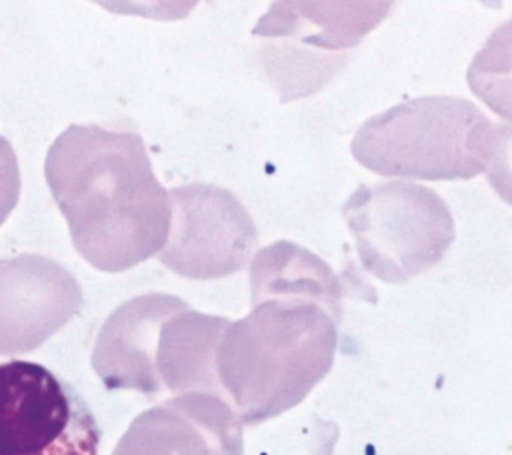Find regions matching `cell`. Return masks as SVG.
Here are the masks:
<instances>
[{
  "label": "cell",
  "instance_id": "1",
  "mask_svg": "<svg viewBox=\"0 0 512 455\" xmlns=\"http://www.w3.org/2000/svg\"><path fill=\"white\" fill-rule=\"evenodd\" d=\"M44 173L76 251L122 273L154 257L170 233V194L132 131L71 125L48 150Z\"/></svg>",
  "mask_w": 512,
  "mask_h": 455
},
{
  "label": "cell",
  "instance_id": "10",
  "mask_svg": "<svg viewBox=\"0 0 512 455\" xmlns=\"http://www.w3.org/2000/svg\"><path fill=\"white\" fill-rule=\"evenodd\" d=\"M184 303L168 294H146L118 307L96 339L92 366L108 390L163 394L155 354L163 322Z\"/></svg>",
  "mask_w": 512,
  "mask_h": 455
},
{
  "label": "cell",
  "instance_id": "7",
  "mask_svg": "<svg viewBox=\"0 0 512 455\" xmlns=\"http://www.w3.org/2000/svg\"><path fill=\"white\" fill-rule=\"evenodd\" d=\"M171 223L159 261L188 279L210 281L242 271L251 259L258 230L231 191L210 183L175 187Z\"/></svg>",
  "mask_w": 512,
  "mask_h": 455
},
{
  "label": "cell",
  "instance_id": "9",
  "mask_svg": "<svg viewBox=\"0 0 512 455\" xmlns=\"http://www.w3.org/2000/svg\"><path fill=\"white\" fill-rule=\"evenodd\" d=\"M112 455H243V425L226 399L192 391L136 417Z\"/></svg>",
  "mask_w": 512,
  "mask_h": 455
},
{
  "label": "cell",
  "instance_id": "11",
  "mask_svg": "<svg viewBox=\"0 0 512 455\" xmlns=\"http://www.w3.org/2000/svg\"><path fill=\"white\" fill-rule=\"evenodd\" d=\"M230 319L200 314L184 302L163 322L155 369L163 393L192 391L223 397L216 377V349Z\"/></svg>",
  "mask_w": 512,
  "mask_h": 455
},
{
  "label": "cell",
  "instance_id": "2",
  "mask_svg": "<svg viewBox=\"0 0 512 455\" xmlns=\"http://www.w3.org/2000/svg\"><path fill=\"white\" fill-rule=\"evenodd\" d=\"M339 323L322 303L288 297L254 302L247 317L227 323L216 377L243 426L270 421L307 398L334 365Z\"/></svg>",
  "mask_w": 512,
  "mask_h": 455
},
{
  "label": "cell",
  "instance_id": "13",
  "mask_svg": "<svg viewBox=\"0 0 512 455\" xmlns=\"http://www.w3.org/2000/svg\"><path fill=\"white\" fill-rule=\"evenodd\" d=\"M20 171L11 143L0 135V226L6 222L20 198Z\"/></svg>",
  "mask_w": 512,
  "mask_h": 455
},
{
  "label": "cell",
  "instance_id": "3",
  "mask_svg": "<svg viewBox=\"0 0 512 455\" xmlns=\"http://www.w3.org/2000/svg\"><path fill=\"white\" fill-rule=\"evenodd\" d=\"M510 129L467 99H410L375 115L356 131V162L383 177L456 181L486 174L503 182Z\"/></svg>",
  "mask_w": 512,
  "mask_h": 455
},
{
  "label": "cell",
  "instance_id": "6",
  "mask_svg": "<svg viewBox=\"0 0 512 455\" xmlns=\"http://www.w3.org/2000/svg\"><path fill=\"white\" fill-rule=\"evenodd\" d=\"M86 402L38 363L0 365V455H98Z\"/></svg>",
  "mask_w": 512,
  "mask_h": 455
},
{
  "label": "cell",
  "instance_id": "4",
  "mask_svg": "<svg viewBox=\"0 0 512 455\" xmlns=\"http://www.w3.org/2000/svg\"><path fill=\"white\" fill-rule=\"evenodd\" d=\"M392 2H278L252 34L262 38V66L291 102L315 94L351 51L387 18Z\"/></svg>",
  "mask_w": 512,
  "mask_h": 455
},
{
  "label": "cell",
  "instance_id": "8",
  "mask_svg": "<svg viewBox=\"0 0 512 455\" xmlns=\"http://www.w3.org/2000/svg\"><path fill=\"white\" fill-rule=\"evenodd\" d=\"M83 305L74 275L38 254L0 259V355L31 353Z\"/></svg>",
  "mask_w": 512,
  "mask_h": 455
},
{
  "label": "cell",
  "instance_id": "12",
  "mask_svg": "<svg viewBox=\"0 0 512 455\" xmlns=\"http://www.w3.org/2000/svg\"><path fill=\"white\" fill-rule=\"evenodd\" d=\"M252 303L267 298H304L322 303L342 319L343 285L318 255L290 241L264 247L250 266Z\"/></svg>",
  "mask_w": 512,
  "mask_h": 455
},
{
  "label": "cell",
  "instance_id": "5",
  "mask_svg": "<svg viewBox=\"0 0 512 455\" xmlns=\"http://www.w3.org/2000/svg\"><path fill=\"white\" fill-rule=\"evenodd\" d=\"M342 213L363 269L391 285L438 265L455 241L450 207L438 193L418 183L360 185Z\"/></svg>",
  "mask_w": 512,
  "mask_h": 455
}]
</instances>
